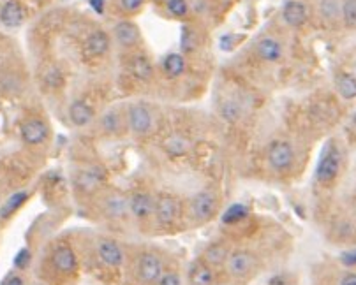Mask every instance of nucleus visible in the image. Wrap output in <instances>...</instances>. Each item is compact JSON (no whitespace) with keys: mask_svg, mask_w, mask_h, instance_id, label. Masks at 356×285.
<instances>
[{"mask_svg":"<svg viewBox=\"0 0 356 285\" xmlns=\"http://www.w3.org/2000/svg\"><path fill=\"white\" fill-rule=\"evenodd\" d=\"M340 162H342V157H340L339 148L330 141L328 145H325L321 159H319L318 167H316V180L321 181V183L333 181L340 171Z\"/></svg>","mask_w":356,"mask_h":285,"instance_id":"f257e3e1","label":"nucleus"},{"mask_svg":"<svg viewBox=\"0 0 356 285\" xmlns=\"http://www.w3.org/2000/svg\"><path fill=\"white\" fill-rule=\"evenodd\" d=\"M217 208H219V199L213 192L210 190H201L191 199V217L196 222H206L215 215Z\"/></svg>","mask_w":356,"mask_h":285,"instance_id":"f03ea898","label":"nucleus"},{"mask_svg":"<svg viewBox=\"0 0 356 285\" xmlns=\"http://www.w3.org/2000/svg\"><path fill=\"white\" fill-rule=\"evenodd\" d=\"M266 159L273 171H287L294 162V150L287 141H272L266 152Z\"/></svg>","mask_w":356,"mask_h":285,"instance_id":"7ed1b4c3","label":"nucleus"},{"mask_svg":"<svg viewBox=\"0 0 356 285\" xmlns=\"http://www.w3.org/2000/svg\"><path fill=\"white\" fill-rule=\"evenodd\" d=\"M127 123L134 134L145 136L154 127V115L145 104H131L127 109Z\"/></svg>","mask_w":356,"mask_h":285,"instance_id":"20e7f679","label":"nucleus"},{"mask_svg":"<svg viewBox=\"0 0 356 285\" xmlns=\"http://www.w3.org/2000/svg\"><path fill=\"white\" fill-rule=\"evenodd\" d=\"M138 275L145 283H155L162 276V261L154 252H145L138 262Z\"/></svg>","mask_w":356,"mask_h":285,"instance_id":"39448f33","label":"nucleus"},{"mask_svg":"<svg viewBox=\"0 0 356 285\" xmlns=\"http://www.w3.org/2000/svg\"><path fill=\"white\" fill-rule=\"evenodd\" d=\"M178 211H180V204L173 195L169 194H159L155 199V219L161 226H169L178 219Z\"/></svg>","mask_w":356,"mask_h":285,"instance_id":"423d86ee","label":"nucleus"},{"mask_svg":"<svg viewBox=\"0 0 356 285\" xmlns=\"http://www.w3.org/2000/svg\"><path fill=\"white\" fill-rule=\"evenodd\" d=\"M20 134H21L23 142H27V145H30V146H37V145L46 142V139L49 137V129L42 120L30 118V120H27V122L21 123Z\"/></svg>","mask_w":356,"mask_h":285,"instance_id":"0eeeda50","label":"nucleus"},{"mask_svg":"<svg viewBox=\"0 0 356 285\" xmlns=\"http://www.w3.org/2000/svg\"><path fill=\"white\" fill-rule=\"evenodd\" d=\"M256 264V257L247 250H236L227 257V269L233 276L242 278L252 271Z\"/></svg>","mask_w":356,"mask_h":285,"instance_id":"6e6552de","label":"nucleus"},{"mask_svg":"<svg viewBox=\"0 0 356 285\" xmlns=\"http://www.w3.org/2000/svg\"><path fill=\"white\" fill-rule=\"evenodd\" d=\"M129 209L136 219H148L155 209V197L147 192H136L129 199Z\"/></svg>","mask_w":356,"mask_h":285,"instance_id":"1a4fd4ad","label":"nucleus"},{"mask_svg":"<svg viewBox=\"0 0 356 285\" xmlns=\"http://www.w3.org/2000/svg\"><path fill=\"white\" fill-rule=\"evenodd\" d=\"M115 39L120 46L124 48H131V46L138 44L140 42V28H138L136 23L133 21H120V23L115 25Z\"/></svg>","mask_w":356,"mask_h":285,"instance_id":"9d476101","label":"nucleus"},{"mask_svg":"<svg viewBox=\"0 0 356 285\" xmlns=\"http://www.w3.org/2000/svg\"><path fill=\"white\" fill-rule=\"evenodd\" d=\"M99 257L102 259V262L111 268H118L124 264V252L120 248V245L113 240H102L97 247Z\"/></svg>","mask_w":356,"mask_h":285,"instance_id":"9b49d317","label":"nucleus"},{"mask_svg":"<svg viewBox=\"0 0 356 285\" xmlns=\"http://www.w3.org/2000/svg\"><path fill=\"white\" fill-rule=\"evenodd\" d=\"M282 18L289 27H302L307 21V6L300 0H287L282 7Z\"/></svg>","mask_w":356,"mask_h":285,"instance_id":"f8f14e48","label":"nucleus"},{"mask_svg":"<svg viewBox=\"0 0 356 285\" xmlns=\"http://www.w3.org/2000/svg\"><path fill=\"white\" fill-rule=\"evenodd\" d=\"M256 51H258L259 58L265 62H279L282 58V44L273 37H263L256 44Z\"/></svg>","mask_w":356,"mask_h":285,"instance_id":"ddd939ff","label":"nucleus"},{"mask_svg":"<svg viewBox=\"0 0 356 285\" xmlns=\"http://www.w3.org/2000/svg\"><path fill=\"white\" fill-rule=\"evenodd\" d=\"M0 21L9 28L20 27L25 21V11L21 4L16 2V0H9V2L4 4L2 11H0Z\"/></svg>","mask_w":356,"mask_h":285,"instance_id":"4468645a","label":"nucleus"},{"mask_svg":"<svg viewBox=\"0 0 356 285\" xmlns=\"http://www.w3.org/2000/svg\"><path fill=\"white\" fill-rule=\"evenodd\" d=\"M95 113L88 102L85 101H74L69 106V118L76 127H85L94 120Z\"/></svg>","mask_w":356,"mask_h":285,"instance_id":"2eb2a0df","label":"nucleus"},{"mask_svg":"<svg viewBox=\"0 0 356 285\" xmlns=\"http://www.w3.org/2000/svg\"><path fill=\"white\" fill-rule=\"evenodd\" d=\"M53 266L60 273H73L78 266L76 254L69 247H58L53 252Z\"/></svg>","mask_w":356,"mask_h":285,"instance_id":"dca6fc26","label":"nucleus"},{"mask_svg":"<svg viewBox=\"0 0 356 285\" xmlns=\"http://www.w3.org/2000/svg\"><path fill=\"white\" fill-rule=\"evenodd\" d=\"M87 51L92 56H102L109 49V35L104 30H95L87 39Z\"/></svg>","mask_w":356,"mask_h":285,"instance_id":"f3484780","label":"nucleus"},{"mask_svg":"<svg viewBox=\"0 0 356 285\" xmlns=\"http://www.w3.org/2000/svg\"><path fill=\"white\" fill-rule=\"evenodd\" d=\"M191 285H213V271L205 262H196L189 271Z\"/></svg>","mask_w":356,"mask_h":285,"instance_id":"a211bd4d","label":"nucleus"},{"mask_svg":"<svg viewBox=\"0 0 356 285\" xmlns=\"http://www.w3.org/2000/svg\"><path fill=\"white\" fill-rule=\"evenodd\" d=\"M131 73L138 80L148 81L152 78V74H154V67H152V62L145 55H136L131 60Z\"/></svg>","mask_w":356,"mask_h":285,"instance_id":"6ab92c4d","label":"nucleus"},{"mask_svg":"<svg viewBox=\"0 0 356 285\" xmlns=\"http://www.w3.org/2000/svg\"><path fill=\"white\" fill-rule=\"evenodd\" d=\"M162 69H164L168 78H178L184 74L185 70V58L180 53H169L162 62Z\"/></svg>","mask_w":356,"mask_h":285,"instance_id":"aec40b11","label":"nucleus"},{"mask_svg":"<svg viewBox=\"0 0 356 285\" xmlns=\"http://www.w3.org/2000/svg\"><path fill=\"white\" fill-rule=\"evenodd\" d=\"M227 257H229V255H227V248L220 243L212 245V247H208L205 252V261H206V264H210V266L224 264V262L227 261Z\"/></svg>","mask_w":356,"mask_h":285,"instance_id":"412c9836","label":"nucleus"},{"mask_svg":"<svg viewBox=\"0 0 356 285\" xmlns=\"http://www.w3.org/2000/svg\"><path fill=\"white\" fill-rule=\"evenodd\" d=\"M337 90L344 99L351 101L356 97V78L347 73H342L337 80Z\"/></svg>","mask_w":356,"mask_h":285,"instance_id":"4be33fe9","label":"nucleus"},{"mask_svg":"<svg viewBox=\"0 0 356 285\" xmlns=\"http://www.w3.org/2000/svg\"><path fill=\"white\" fill-rule=\"evenodd\" d=\"M249 215V208L242 202H234L229 208L224 211L222 215V222L227 224V226H233V224H238L240 220H244L245 217Z\"/></svg>","mask_w":356,"mask_h":285,"instance_id":"5701e85b","label":"nucleus"},{"mask_svg":"<svg viewBox=\"0 0 356 285\" xmlns=\"http://www.w3.org/2000/svg\"><path fill=\"white\" fill-rule=\"evenodd\" d=\"M27 197H28V194H27V192H23V190L13 194L6 202H4L2 208H0V217H2V219H7V217H11L18 208H21V206H23V202L27 201Z\"/></svg>","mask_w":356,"mask_h":285,"instance_id":"b1692460","label":"nucleus"},{"mask_svg":"<svg viewBox=\"0 0 356 285\" xmlns=\"http://www.w3.org/2000/svg\"><path fill=\"white\" fill-rule=\"evenodd\" d=\"M104 206H106V211H108L111 217H122L124 213L127 211V206H129V202L124 199V195L111 194L108 199H106Z\"/></svg>","mask_w":356,"mask_h":285,"instance_id":"393cba45","label":"nucleus"},{"mask_svg":"<svg viewBox=\"0 0 356 285\" xmlns=\"http://www.w3.org/2000/svg\"><path fill=\"white\" fill-rule=\"evenodd\" d=\"M101 125L102 129L106 130L108 134H118L120 129H122V120H120V115L116 111H108L102 115L101 118Z\"/></svg>","mask_w":356,"mask_h":285,"instance_id":"a878e982","label":"nucleus"},{"mask_svg":"<svg viewBox=\"0 0 356 285\" xmlns=\"http://www.w3.org/2000/svg\"><path fill=\"white\" fill-rule=\"evenodd\" d=\"M220 116L227 122H236L242 116V106L236 101H226L220 106Z\"/></svg>","mask_w":356,"mask_h":285,"instance_id":"bb28decb","label":"nucleus"},{"mask_svg":"<svg viewBox=\"0 0 356 285\" xmlns=\"http://www.w3.org/2000/svg\"><path fill=\"white\" fill-rule=\"evenodd\" d=\"M342 20L347 27H356V0H346L342 4Z\"/></svg>","mask_w":356,"mask_h":285,"instance_id":"cd10ccee","label":"nucleus"},{"mask_svg":"<svg viewBox=\"0 0 356 285\" xmlns=\"http://www.w3.org/2000/svg\"><path fill=\"white\" fill-rule=\"evenodd\" d=\"M166 7L168 11L176 18H184L189 13V4L187 0H166Z\"/></svg>","mask_w":356,"mask_h":285,"instance_id":"c85d7f7f","label":"nucleus"},{"mask_svg":"<svg viewBox=\"0 0 356 285\" xmlns=\"http://www.w3.org/2000/svg\"><path fill=\"white\" fill-rule=\"evenodd\" d=\"M166 152L171 153V155H184L187 152V142L182 137H171V139L166 141Z\"/></svg>","mask_w":356,"mask_h":285,"instance_id":"c756f323","label":"nucleus"},{"mask_svg":"<svg viewBox=\"0 0 356 285\" xmlns=\"http://www.w3.org/2000/svg\"><path fill=\"white\" fill-rule=\"evenodd\" d=\"M337 11H339V4L337 0H323L321 2V13L326 18H335Z\"/></svg>","mask_w":356,"mask_h":285,"instance_id":"7c9ffc66","label":"nucleus"},{"mask_svg":"<svg viewBox=\"0 0 356 285\" xmlns=\"http://www.w3.org/2000/svg\"><path fill=\"white\" fill-rule=\"evenodd\" d=\"M30 252L27 250V248H23V250H20L16 254V257H14V266H16L18 269H25L28 264H30Z\"/></svg>","mask_w":356,"mask_h":285,"instance_id":"2f4dec72","label":"nucleus"},{"mask_svg":"<svg viewBox=\"0 0 356 285\" xmlns=\"http://www.w3.org/2000/svg\"><path fill=\"white\" fill-rule=\"evenodd\" d=\"M182 48H184L185 51H192V49L196 48V37L189 28H185L184 34H182Z\"/></svg>","mask_w":356,"mask_h":285,"instance_id":"473e14b6","label":"nucleus"},{"mask_svg":"<svg viewBox=\"0 0 356 285\" xmlns=\"http://www.w3.org/2000/svg\"><path fill=\"white\" fill-rule=\"evenodd\" d=\"M143 2L145 0H120V6L127 13H136L143 7Z\"/></svg>","mask_w":356,"mask_h":285,"instance_id":"72a5a7b5","label":"nucleus"},{"mask_svg":"<svg viewBox=\"0 0 356 285\" xmlns=\"http://www.w3.org/2000/svg\"><path fill=\"white\" fill-rule=\"evenodd\" d=\"M159 285H180V276L176 273H166L159 278Z\"/></svg>","mask_w":356,"mask_h":285,"instance_id":"f704fd0d","label":"nucleus"},{"mask_svg":"<svg viewBox=\"0 0 356 285\" xmlns=\"http://www.w3.org/2000/svg\"><path fill=\"white\" fill-rule=\"evenodd\" d=\"M340 261H342L344 266H356V248L344 252V254L340 255Z\"/></svg>","mask_w":356,"mask_h":285,"instance_id":"c9c22d12","label":"nucleus"},{"mask_svg":"<svg viewBox=\"0 0 356 285\" xmlns=\"http://www.w3.org/2000/svg\"><path fill=\"white\" fill-rule=\"evenodd\" d=\"M340 285H356V273H349L340 280Z\"/></svg>","mask_w":356,"mask_h":285,"instance_id":"e433bc0d","label":"nucleus"},{"mask_svg":"<svg viewBox=\"0 0 356 285\" xmlns=\"http://www.w3.org/2000/svg\"><path fill=\"white\" fill-rule=\"evenodd\" d=\"M6 285H23V280H21L20 276H11L6 282Z\"/></svg>","mask_w":356,"mask_h":285,"instance_id":"4c0bfd02","label":"nucleus"},{"mask_svg":"<svg viewBox=\"0 0 356 285\" xmlns=\"http://www.w3.org/2000/svg\"><path fill=\"white\" fill-rule=\"evenodd\" d=\"M92 4H94L95 11H99V13H102V0H92Z\"/></svg>","mask_w":356,"mask_h":285,"instance_id":"58836bf2","label":"nucleus"},{"mask_svg":"<svg viewBox=\"0 0 356 285\" xmlns=\"http://www.w3.org/2000/svg\"><path fill=\"white\" fill-rule=\"evenodd\" d=\"M353 125H354V129H356V113L353 115Z\"/></svg>","mask_w":356,"mask_h":285,"instance_id":"ea45409f","label":"nucleus"}]
</instances>
